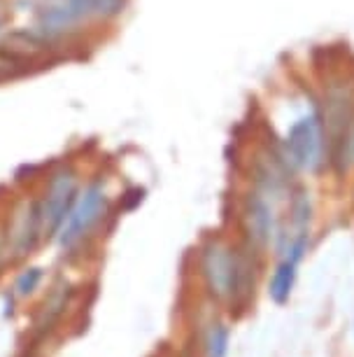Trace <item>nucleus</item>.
<instances>
[{"label":"nucleus","mask_w":354,"mask_h":357,"mask_svg":"<svg viewBox=\"0 0 354 357\" xmlns=\"http://www.w3.org/2000/svg\"><path fill=\"white\" fill-rule=\"evenodd\" d=\"M110 213V194L103 178H93L79 190L70 213L65 215L56 238L63 250L82 245Z\"/></svg>","instance_id":"4"},{"label":"nucleus","mask_w":354,"mask_h":357,"mask_svg":"<svg viewBox=\"0 0 354 357\" xmlns=\"http://www.w3.org/2000/svg\"><path fill=\"white\" fill-rule=\"evenodd\" d=\"M42 268L40 266H31V268H26V271H22L17 275V280H15V294L17 296H29L33 294L38 289V285L42 282Z\"/></svg>","instance_id":"12"},{"label":"nucleus","mask_w":354,"mask_h":357,"mask_svg":"<svg viewBox=\"0 0 354 357\" xmlns=\"http://www.w3.org/2000/svg\"><path fill=\"white\" fill-rule=\"evenodd\" d=\"M329 154V140L319 112H305L289 126L287 136L280 140L277 157L291 173H317Z\"/></svg>","instance_id":"3"},{"label":"nucleus","mask_w":354,"mask_h":357,"mask_svg":"<svg viewBox=\"0 0 354 357\" xmlns=\"http://www.w3.org/2000/svg\"><path fill=\"white\" fill-rule=\"evenodd\" d=\"M70 296H72V287L68 280H56L51 285L49 294L45 296L42 306L35 315V334L45 336L47 332H51V327L61 320V315L65 313V308L70 304Z\"/></svg>","instance_id":"8"},{"label":"nucleus","mask_w":354,"mask_h":357,"mask_svg":"<svg viewBox=\"0 0 354 357\" xmlns=\"http://www.w3.org/2000/svg\"><path fill=\"white\" fill-rule=\"evenodd\" d=\"M200 275L208 294L217 301H240L250 285L255 287L250 259L222 238H210L200 248Z\"/></svg>","instance_id":"2"},{"label":"nucleus","mask_w":354,"mask_h":357,"mask_svg":"<svg viewBox=\"0 0 354 357\" xmlns=\"http://www.w3.org/2000/svg\"><path fill=\"white\" fill-rule=\"evenodd\" d=\"M126 8V0H51L35 12L33 31L47 47L65 43L91 22H110Z\"/></svg>","instance_id":"1"},{"label":"nucleus","mask_w":354,"mask_h":357,"mask_svg":"<svg viewBox=\"0 0 354 357\" xmlns=\"http://www.w3.org/2000/svg\"><path fill=\"white\" fill-rule=\"evenodd\" d=\"M42 241V220H40V201L22 199L12 208L10 220L3 231V250L5 259L17 261L35 250Z\"/></svg>","instance_id":"6"},{"label":"nucleus","mask_w":354,"mask_h":357,"mask_svg":"<svg viewBox=\"0 0 354 357\" xmlns=\"http://www.w3.org/2000/svg\"><path fill=\"white\" fill-rule=\"evenodd\" d=\"M3 24H5V22H3V17H0V29H3Z\"/></svg>","instance_id":"13"},{"label":"nucleus","mask_w":354,"mask_h":357,"mask_svg":"<svg viewBox=\"0 0 354 357\" xmlns=\"http://www.w3.org/2000/svg\"><path fill=\"white\" fill-rule=\"evenodd\" d=\"M229 327L224 322H212L205 336V357H226L229 355Z\"/></svg>","instance_id":"11"},{"label":"nucleus","mask_w":354,"mask_h":357,"mask_svg":"<svg viewBox=\"0 0 354 357\" xmlns=\"http://www.w3.org/2000/svg\"><path fill=\"white\" fill-rule=\"evenodd\" d=\"M29 70V56L19 54L10 47H0V82L3 79H15Z\"/></svg>","instance_id":"10"},{"label":"nucleus","mask_w":354,"mask_h":357,"mask_svg":"<svg viewBox=\"0 0 354 357\" xmlns=\"http://www.w3.org/2000/svg\"><path fill=\"white\" fill-rule=\"evenodd\" d=\"M282 215H280V206L273 204L259 192L252 190L245 197L243 204V229L247 236V243L255 252L266 250L271 243H275L277 231L282 227Z\"/></svg>","instance_id":"7"},{"label":"nucleus","mask_w":354,"mask_h":357,"mask_svg":"<svg viewBox=\"0 0 354 357\" xmlns=\"http://www.w3.org/2000/svg\"><path fill=\"white\" fill-rule=\"evenodd\" d=\"M79 173L70 164L58 166L47 178L45 194L40 201V220H42V238H51L58 234L65 215L70 213L79 194Z\"/></svg>","instance_id":"5"},{"label":"nucleus","mask_w":354,"mask_h":357,"mask_svg":"<svg viewBox=\"0 0 354 357\" xmlns=\"http://www.w3.org/2000/svg\"><path fill=\"white\" fill-rule=\"evenodd\" d=\"M298 266H300V261L296 259L280 257L275 271H273V278L268 282V296L277 306H284L287 301H289L293 285H296V278H298Z\"/></svg>","instance_id":"9"}]
</instances>
